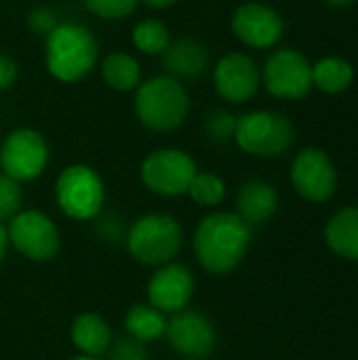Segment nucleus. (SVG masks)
Listing matches in <instances>:
<instances>
[{
  "mask_svg": "<svg viewBox=\"0 0 358 360\" xmlns=\"http://www.w3.org/2000/svg\"><path fill=\"white\" fill-rule=\"evenodd\" d=\"M291 181L302 198L310 202H325L335 194L338 171L323 150L306 148L291 165Z\"/></svg>",
  "mask_w": 358,
  "mask_h": 360,
  "instance_id": "9b49d317",
  "label": "nucleus"
},
{
  "mask_svg": "<svg viewBox=\"0 0 358 360\" xmlns=\"http://www.w3.org/2000/svg\"><path fill=\"white\" fill-rule=\"evenodd\" d=\"M70 360H99V359H95V356H84V354H80V356H74V359H70Z\"/></svg>",
  "mask_w": 358,
  "mask_h": 360,
  "instance_id": "72a5a7b5",
  "label": "nucleus"
},
{
  "mask_svg": "<svg viewBox=\"0 0 358 360\" xmlns=\"http://www.w3.org/2000/svg\"><path fill=\"white\" fill-rule=\"evenodd\" d=\"M205 131L211 139L215 141H226L230 137H234L236 131V118L234 114L226 112V110H213L207 118H205Z\"/></svg>",
  "mask_w": 358,
  "mask_h": 360,
  "instance_id": "bb28decb",
  "label": "nucleus"
},
{
  "mask_svg": "<svg viewBox=\"0 0 358 360\" xmlns=\"http://www.w3.org/2000/svg\"><path fill=\"white\" fill-rule=\"evenodd\" d=\"M234 36L251 49H270L285 34V21L279 11L262 2L241 4L230 21Z\"/></svg>",
  "mask_w": 358,
  "mask_h": 360,
  "instance_id": "ddd939ff",
  "label": "nucleus"
},
{
  "mask_svg": "<svg viewBox=\"0 0 358 360\" xmlns=\"http://www.w3.org/2000/svg\"><path fill=\"white\" fill-rule=\"evenodd\" d=\"M72 342L84 356L99 359L103 352H108V348L112 344V331L99 314L87 312L74 321Z\"/></svg>",
  "mask_w": 358,
  "mask_h": 360,
  "instance_id": "a211bd4d",
  "label": "nucleus"
},
{
  "mask_svg": "<svg viewBox=\"0 0 358 360\" xmlns=\"http://www.w3.org/2000/svg\"><path fill=\"white\" fill-rule=\"evenodd\" d=\"M17 76H19L17 63H15L8 55H2V53H0V91L13 86L15 80H17Z\"/></svg>",
  "mask_w": 358,
  "mask_h": 360,
  "instance_id": "c756f323",
  "label": "nucleus"
},
{
  "mask_svg": "<svg viewBox=\"0 0 358 360\" xmlns=\"http://www.w3.org/2000/svg\"><path fill=\"white\" fill-rule=\"evenodd\" d=\"M82 2L93 15L108 21H116L129 17L137 8L139 0H82Z\"/></svg>",
  "mask_w": 358,
  "mask_h": 360,
  "instance_id": "a878e982",
  "label": "nucleus"
},
{
  "mask_svg": "<svg viewBox=\"0 0 358 360\" xmlns=\"http://www.w3.org/2000/svg\"><path fill=\"white\" fill-rule=\"evenodd\" d=\"M188 194L200 207H217L226 198V184L215 173H196Z\"/></svg>",
  "mask_w": 358,
  "mask_h": 360,
  "instance_id": "b1692460",
  "label": "nucleus"
},
{
  "mask_svg": "<svg viewBox=\"0 0 358 360\" xmlns=\"http://www.w3.org/2000/svg\"><path fill=\"white\" fill-rule=\"evenodd\" d=\"M165 335H167L171 348L186 359H207L215 348L213 323L196 310L186 308L181 312L171 314Z\"/></svg>",
  "mask_w": 358,
  "mask_h": 360,
  "instance_id": "4468645a",
  "label": "nucleus"
},
{
  "mask_svg": "<svg viewBox=\"0 0 358 360\" xmlns=\"http://www.w3.org/2000/svg\"><path fill=\"white\" fill-rule=\"evenodd\" d=\"M131 40L135 49L146 55H162L165 49L171 44V32L158 19H143L133 27Z\"/></svg>",
  "mask_w": 358,
  "mask_h": 360,
  "instance_id": "5701e85b",
  "label": "nucleus"
},
{
  "mask_svg": "<svg viewBox=\"0 0 358 360\" xmlns=\"http://www.w3.org/2000/svg\"><path fill=\"white\" fill-rule=\"evenodd\" d=\"M55 196L57 205L68 217L87 221L101 213L106 188L95 169L87 165H72L57 177Z\"/></svg>",
  "mask_w": 358,
  "mask_h": 360,
  "instance_id": "423d86ee",
  "label": "nucleus"
},
{
  "mask_svg": "<svg viewBox=\"0 0 358 360\" xmlns=\"http://www.w3.org/2000/svg\"><path fill=\"white\" fill-rule=\"evenodd\" d=\"M57 23H59L57 21V15L49 6H38L27 17V25H30V30L34 34H44L46 36V34H51L57 27Z\"/></svg>",
  "mask_w": 358,
  "mask_h": 360,
  "instance_id": "c85d7f7f",
  "label": "nucleus"
},
{
  "mask_svg": "<svg viewBox=\"0 0 358 360\" xmlns=\"http://www.w3.org/2000/svg\"><path fill=\"white\" fill-rule=\"evenodd\" d=\"M262 82L272 97L298 101L312 89V63L298 49H276L262 68Z\"/></svg>",
  "mask_w": 358,
  "mask_h": 360,
  "instance_id": "0eeeda50",
  "label": "nucleus"
},
{
  "mask_svg": "<svg viewBox=\"0 0 358 360\" xmlns=\"http://www.w3.org/2000/svg\"><path fill=\"white\" fill-rule=\"evenodd\" d=\"M194 293V276L181 264H165L148 283L150 306L162 314H175L188 308Z\"/></svg>",
  "mask_w": 358,
  "mask_h": 360,
  "instance_id": "2eb2a0df",
  "label": "nucleus"
},
{
  "mask_svg": "<svg viewBox=\"0 0 358 360\" xmlns=\"http://www.w3.org/2000/svg\"><path fill=\"white\" fill-rule=\"evenodd\" d=\"M44 38V63L53 78L61 82H78L97 65L99 46L87 25L63 21Z\"/></svg>",
  "mask_w": 358,
  "mask_h": 360,
  "instance_id": "f03ea898",
  "label": "nucleus"
},
{
  "mask_svg": "<svg viewBox=\"0 0 358 360\" xmlns=\"http://www.w3.org/2000/svg\"><path fill=\"white\" fill-rule=\"evenodd\" d=\"M101 78L114 91H135L141 84V65L129 53H110L101 61Z\"/></svg>",
  "mask_w": 358,
  "mask_h": 360,
  "instance_id": "412c9836",
  "label": "nucleus"
},
{
  "mask_svg": "<svg viewBox=\"0 0 358 360\" xmlns=\"http://www.w3.org/2000/svg\"><path fill=\"white\" fill-rule=\"evenodd\" d=\"M295 131L287 116L270 110H255L236 118L234 139L247 154L274 158L285 154L293 143Z\"/></svg>",
  "mask_w": 358,
  "mask_h": 360,
  "instance_id": "39448f33",
  "label": "nucleus"
},
{
  "mask_svg": "<svg viewBox=\"0 0 358 360\" xmlns=\"http://www.w3.org/2000/svg\"><path fill=\"white\" fill-rule=\"evenodd\" d=\"M143 4H148L150 8H169V6H173L177 0H141Z\"/></svg>",
  "mask_w": 358,
  "mask_h": 360,
  "instance_id": "2f4dec72",
  "label": "nucleus"
},
{
  "mask_svg": "<svg viewBox=\"0 0 358 360\" xmlns=\"http://www.w3.org/2000/svg\"><path fill=\"white\" fill-rule=\"evenodd\" d=\"M354 80V68L350 61L342 57H323L312 65V84L327 93V95H340L350 89Z\"/></svg>",
  "mask_w": 358,
  "mask_h": 360,
  "instance_id": "aec40b11",
  "label": "nucleus"
},
{
  "mask_svg": "<svg viewBox=\"0 0 358 360\" xmlns=\"http://www.w3.org/2000/svg\"><path fill=\"white\" fill-rule=\"evenodd\" d=\"M6 234L8 245L32 262H49L61 247L57 226L40 211H19L11 219Z\"/></svg>",
  "mask_w": 358,
  "mask_h": 360,
  "instance_id": "9d476101",
  "label": "nucleus"
},
{
  "mask_svg": "<svg viewBox=\"0 0 358 360\" xmlns=\"http://www.w3.org/2000/svg\"><path fill=\"white\" fill-rule=\"evenodd\" d=\"M194 158L179 148H160L146 156L141 165V181L160 196H184L196 177Z\"/></svg>",
  "mask_w": 358,
  "mask_h": 360,
  "instance_id": "6e6552de",
  "label": "nucleus"
},
{
  "mask_svg": "<svg viewBox=\"0 0 358 360\" xmlns=\"http://www.w3.org/2000/svg\"><path fill=\"white\" fill-rule=\"evenodd\" d=\"M21 202H23L21 184L0 173V224H4L6 219H13L19 213Z\"/></svg>",
  "mask_w": 358,
  "mask_h": 360,
  "instance_id": "393cba45",
  "label": "nucleus"
},
{
  "mask_svg": "<svg viewBox=\"0 0 358 360\" xmlns=\"http://www.w3.org/2000/svg\"><path fill=\"white\" fill-rule=\"evenodd\" d=\"M251 243V226L236 213H211L200 219L194 232L198 264L211 274L234 270Z\"/></svg>",
  "mask_w": 358,
  "mask_h": 360,
  "instance_id": "f257e3e1",
  "label": "nucleus"
},
{
  "mask_svg": "<svg viewBox=\"0 0 358 360\" xmlns=\"http://www.w3.org/2000/svg\"><path fill=\"white\" fill-rule=\"evenodd\" d=\"M279 207V194L276 190L260 179H251L243 184L236 196V209L238 217L249 226H260L268 221Z\"/></svg>",
  "mask_w": 358,
  "mask_h": 360,
  "instance_id": "f3484780",
  "label": "nucleus"
},
{
  "mask_svg": "<svg viewBox=\"0 0 358 360\" xmlns=\"http://www.w3.org/2000/svg\"><path fill=\"white\" fill-rule=\"evenodd\" d=\"M110 354L108 360H148L146 346L133 338H120L114 344H110Z\"/></svg>",
  "mask_w": 358,
  "mask_h": 360,
  "instance_id": "cd10ccee",
  "label": "nucleus"
},
{
  "mask_svg": "<svg viewBox=\"0 0 358 360\" xmlns=\"http://www.w3.org/2000/svg\"><path fill=\"white\" fill-rule=\"evenodd\" d=\"M325 2L331 4V6H348V4H352L357 0H325Z\"/></svg>",
  "mask_w": 358,
  "mask_h": 360,
  "instance_id": "473e14b6",
  "label": "nucleus"
},
{
  "mask_svg": "<svg viewBox=\"0 0 358 360\" xmlns=\"http://www.w3.org/2000/svg\"><path fill=\"white\" fill-rule=\"evenodd\" d=\"M327 245L348 257V259H358V207H348L335 213L325 230Z\"/></svg>",
  "mask_w": 358,
  "mask_h": 360,
  "instance_id": "6ab92c4d",
  "label": "nucleus"
},
{
  "mask_svg": "<svg viewBox=\"0 0 358 360\" xmlns=\"http://www.w3.org/2000/svg\"><path fill=\"white\" fill-rule=\"evenodd\" d=\"M262 84V70L247 53L224 55L213 70V86L217 95L230 103H245L255 97Z\"/></svg>",
  "mask_w": 358,
  "mask_h": 360,
  "instance_id": "f8f14e48",
  "label": "nucleus"
},
{
  "mask_svg": "<svg viewBox=\"0 0 358 360\" xmlns=\"http://www.w3.org/2000/svg\"><path fill=\"white\" fill-rule=\"evenodd\" d=\"M167 319L160 310H156L154 306H133L127 316H124V329H127V335L141 342V344H148V342H156L160 340L165 333H167Z\"/></svg>",
  "mask_w": 358,
  "mask_h": 360,
  "instance_id": "4be33fe9",
  "label": "nucleus"
},
{
  "mask_svg": "<svg viewBox=\"0 0 358 360\" xmlns=\"http://www.w3.org/2000/svg\"><path fill=\"white\" fill-rule=\"evenodd\" d=\"M49 162L46 139L27 127L15 129L6 135L0 148V167L2 173L15 181H32L42 175Z\"/></svg>",
  "mask_w": 358,
  "mask_h": 360,
  "instance_id": "1a4fd4ad",
  "label": "nucleus"
},
{
  "mask_svg": "<svg viewBox=\"0 0 358 360\" xmlns=\"http://www.w3.org/2000/svg\"><path fill=\"white\" fill-rule=\"evenodd\" d=\"M162 68L175 80H196L209 70V51L196 38H177L162 53Z\"/></svg>",
  "mask_w": 358,
  "mask_h": 360,
  "instance_id": "dca6fc26",
  "label": "nucleus"
},
{
  "mask_svg": "<svg viewBox=\"0 0 358 360\" xmlns=\"http://www.w3.org/2000/svg\"><path fill=\"white\" fill-rule=\"evenodd\" d=\"M184 243V230L171 215H143L127 234L129 253L146 266H165L177 257Z\"/></svg>",
  "mask_w": 358,
  "mask_h": 360,
  "instance_id": "20e7f679",
  "label": "nucleus"
},
{
  "mask_svg": "<svg viewBox=\"0 0 358 360\" xmlns=\"http://www.w3.org/2000/svg\"><path fill=\"white\" fill-rule=\"evenodd\" d=\"M135 114L141 124L156 133L179 129L190 112L186 86L171 76H154L135 89Z\"/></svg>",
  "mask_w": 358,
  "mask_h": 360,
  "instance_id": "7ed1b4c3",
  "label": "nucleus"
},
{
  "mask_svg": "<svg viewBox=\"0 0 358 360\" xmlns=\"http://www.w3.org/2000/svg\"><path fill=\"white\" fill-rule=\"evenodd\" d=\"M6 249H8V234H6V228L0 224V264L6 255Z\"/></svg>",
  "mask_w": 358,
  "mask_h": 360,
  "instance_id": "7c9ffc66",
  "label": "nucleus"
}]
</instances>
